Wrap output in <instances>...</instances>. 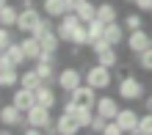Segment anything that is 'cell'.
Masks as SVG:
<instances>
[{
  "instance_id": "6da1fadb",
  "label": "cell",
  "mask_w": 152,
  "mask_h": 135,
  "mask_svg": "<svg viewBox=\"0 0 152 135\" xmlns=\"http://www.w3.org/2000/svg\"><path fill=\"white\" fill-rule=\"evenodd\" d=\"M83 83H88L91 88L97 91H105V88H111L113 83V69L111 66H102V64H94L83 72Z\"/></svg>"
},
{
  "instance_id": "7a4b0ae2",
  "label": "cell",
  "mask_w": 152,
  "mask_h": 135,
  "mask_svg": "<svg viewBox=\"0 0 152 135\" xmlns=\"http://www.w3.org/2000/svg\"><path fill=\"white\" fill-rule=\"evenodd\" d=\"M116 94H119V99H124V102H138V99H144L147 91H144V83H141L138 77L127 75V77H119Z\"/></svg>"
},
{
  "instance_id": "3957f363",
  "label": "cell",
  "mask_w": 152,
  "mask_h": 135,
  "mask_svg": "<svg viewBox=\"0 0 152 135\" xmlns=\"http://www.w3.org/2000/svg\"><path fill=\"white\" fill-rule=\"evenodd\" d=\"M44 132H53V135H77L80 132V124L72 113H66V110H61L58 116V121H53V127H47Z\"/></svg>"
},
{
  "instance_id": "277c9868",
  "label": "cell",
  "mask_w": 152,
  "mask_h": 135,
  "mask_svg": "<svg viewBox=\"0 0 152 135\" xmlns=\"http://www.w3.org/2000/svg\"><path fill=\"white\" fill-rule=\"evenodd\" d=\"M56 83H58V88H61L64 94H69V91H75V88L83 83V72L75 69V66H66V69H61V72H58Z\"/></svg>"
},
{
  "instance_id": "5b68a950",
  "label": "cell",
  "mask_w": 152,
  "mask_h": 135,
  "mask_svg": "<svg viewBox=\"0 0 152 135\" xmlns=\"http://www.w3.org/2000/svg\"><path fill=\"white\" fill-rule=\"evenodd\" d=\"M80 25H83V22H80V17L75 14V11H66L64 17H61V20H58V36H61V41H69V44H72V39H75V30L80 28Z\"/></svg>"
},
{
  "instance_id": "8992f818",
  "label": "cell",
  "mask_w": 152,
  "mask_h": 135,
  "mask_svg": "<svg viewBox=\"0 0 152 135\" xmlns=\"http://www.w3.org/2000/svg\"><path fill=\"white\" fill-rule=\"evenodd\" d=\"M149 47H152V33H147L144 28L127 33V50L133 55H141V52H147Z\"/></svg>"
},
{
  "instance_id": "52a82bcc",
  "label": "cell",
  "mask_w": 152,
  "mask_h": 135,
  "mask_svg": "<svg viewBox=\"0 0 152 135\" xmlns=\"http://www.w3.org/2000/svg\"><path fill=\"white\" fill-rule=\"evenodd\" d=\"M25 121L33 124V127H39V130H47L53 127V116H50V107H44V105H33L28 113H25Z\"/></svg>"
},
{
  "instance_id": "ba28073f",
  "label": "cell",
  "mask_w": 152,
  "mask_h": 135,
  "mask_svg": "<svg viewBox=\"0 0 152 135\" xmlns=\"http://www.w3.org/2000/svg\"><path fill=\"white\" fill-rule=\"evenodd\" d=\"M44 20V14H39L36 8H20V20H17V30L20 33H33V28Z\"/></svg>"
},
{
  "instance_id": "9c48e42d",
  "label": "cell",
  "mask_w": 152,
  "mask_h": 135,
  "mask_svg": "<svg viewBox=\"0 0 152 135\" xmlns=\"http://www.w3.org/2000/svg\"><path fill=\"white\" fill-rule=\"evenodd\" d=\"M0 124H6V127H22V124H28L25 121V113L17 107L14 102H8V105H3L0 107Z\"/></svg>"
},
{
  "instance_id": "30bf717a",
  "label": "cell",
  "mask_w": 152,
  "mask_h": 135,
  "mask_svg": "<svg viewBox=\"0 0 152 135\" xmlns=\"http://www.w3.org/2000/svg\"><path fill=\"white\" fill-rule=\"evenodd\" d=\"M11 102L20 107L22 113H28L33 105H36V91H31V88H25V86H17L14 88V97H11Z\"/></svg>"
},
{
  "instance_id": "8fae6325",
  "label": "cell",
  "mask_w": 152,
  "mask_h": 135,
  "mask_svg": "<svg viewBox=\"0 0 152 135\" xmlns=\"http://www.w3.org/2000/svg\"><path fill=\"white\" fill-rule=\"evenodd\" d=\"M138 119L141 116L133 110V107H119V113H116V121H119V127H122V132H130V135H136V130H138Z\"/></svg>"
},
{
  "instance_id": "7c38bea8",
  "label": "cell",
  "mask_w": 152,
  "mask_h": 135,
  "mask_svg": "<svg viewBox=\"0 0 152 135\" xmlns=\"http://www.w3.org/2000/svg\"><path fill=\"white\" fill-rule=\"evenodd\" d=\"M69 97H72L77 105H88V107H94V102H97V88H91L88 83H80L75 91H69Z\"/></svg>"
},
{
  "instance_id": "4fadbf2b",
  "label": "cell",
  "mask_w": 152,
  "mask_h": 135,
  "mask_svg": "<svg viewBox=\"0 0 152 135\" xmlns=\"http://www.w3.org/2000/svg\"><path fill=\"white\" fill-rule=\"evenodd\" d=\"M94 113H100L105 116V119H116V113H119V102L113 99V97H97V102H94Z\"/></svg>"
},
{
  "instance_id": "5bb4252c",
  "label": "cell",
  "mask_w": 152,
  "mask_h": 135,
  "mask_svg": "<svg viewBox=\"0 0 152 135\" xmlns=\"http://www.w3.org/2000/svg\"><path fill=\"white\" fill-rule=\"evenodd\" d=\"M105 39H108V44L119 47V44L127 39V33H124V25H122V22H108V25H105Z\"/></svg>"
},
{
  "instance_id": "9a60e30c",
  "label": "cell",
  "mask_w": 152,
  "mask_h": 135,
  "mask_svg": "<svg viewBox=\"0 0 152 135\" xmlns=\"http://www.w3.org/2000/svg\"><path fill=\"white\" fill-rule=\"evenodd\" d=\"M42 11L50 17V20H61L69 8H66V0H44L42 3Z\"/></svg>"
},
{
  "instance_id": "2e32d148",
  "label": "cell",
  "mask_w": 152,
  "mask_h": 135,
  "mask_svg": "<svg viewBox=\"0 0 152 135\" xmlns=\"http://www.w3.org/2000/svg\"><path fill=\"white\" fill-rule=\"evenodd\" d=\"M20 86V66H0V88Z\"/></svg>"
},
{
  "instance_id": "e0dca14e",
  "label": "cell",
  "mask_w": 152,
  "mask_h": 135,
  "mask_svg": "<svg viewBox=\"0 0 152 135\" xmlns=\"http://www.w3.org/2000/svg\"><path fill=\"white\" fill-rule=\"evenodd\" d=\"M20 44H22L25 58H28V61H39V55H42V44H39V39H36V36L25 33V39H22Z\"/></svg>"
},
{
  "instance_id": "ac0fdd59",
  "label": "cell",
  "mask_w": 152,
  "mask_h": 135,
  "mask_svg": "<svg viewBox=\"0 0 152 135\" xmlns=\"http://www.w3.org/2000/svg\"><path fill=\"white\" fill-rule=\"evenodd\" d=\"M20 86L31 88V91H36L39 86H44V80H42V75H39V72H36V66H31V69L20 72Z\"/></svg>"
},
{
  "instance_id": "d6986e66",
  "label": "cell",
  "mask_w": 152,
  "mask_h": 135,
  "mask_svg": "<svg viewBox=\"0 0 152 135\" xmlns=\"http://www.w3.org/2000/svg\"><path fill=\"white\" fill-rule=\"evenodd\" d=\"M17 20H20V6L6 3L3 8H0V25H6V28H17Z\"/></svg>"
},
{
  "instance_id": "ffe728a7",
  "label": "cell",
  "mask_w": 152,
  "mask_h": 135,
  "mask_svg": "<svg viewBox=\"0 0 152 135\" xmlns=\"http://www.w3.org/2000/svg\"><path fill=\"white\" fill-rule=\"evenodd\" d=\"M36 102L39 105H44V107H50V110H53V107H56V91H53V86L50 83H44V86H39L36 88Z\"/></svg>"
},
{
  "instance_id": "44dd1931",
  "label": "cell",
  "mask_w": 152,
  "mask_h": 135,
  "mask_svg": "<svg viewBox=\"0 0 152 135\" xmlns=\"http://www.w3.org/2000/svg\"><path fill=\"white\" fill-rule=\"evenodd\" d=\"M94 58H97V64H102V66H116L119 64V55H116V47L113 44H108V47H102L100 52H94Z\"/></svg>"
},
{
  "instance_id": "7402d4cb",
  "label": "cell",
  "mask_w": 152,
  "mask_h": 135,
  "mask_svg": "<svg viewBox=\"0 0 152 135\" xmlns=\"http://www.w3.org/2000/svg\"><path fill=\"white\" fill-rule=\"evenodd\" d=\"M36 72L42 75V80H44V83H56V77H58L56 61H36Z\"/></svg>"
},
{
  "instance_id": "603a6c76",
  "label": "cell",
  "mask_w": 152,
  "mask_h": 135,
  "mask_svg": "<svg viewBox=\"0 0 152 135\" xmlns=\"http://www.w3.org/2000/svg\"><path fill=\"white\" fill-rule=\"evenodd\" d=\"M6 55H8V61H11L14 66H22L25 61H28V58H25V50H22V44H20V41H11V44H8V47H6Z\"/></svg>"
},
{
  "instance_id": "cb8c5ba5",
  "label": "cell",
  "mask_w": 152,
  "mask_h": 135,
  "mask_svg": "<svg viewBox=\"0 0 152 135\" xmlns=\"http://www.w3.org/2000/svg\"><path fill=\"white\" fill-rule=\"evenodd\" d=\"M72 116L77 119L80 130H83V127H88V124H91V119H94V107H88V105H77Z\"/></svg>"
},
{
  "instance_id": "d4e9b609",
  "label": "cell",
  "mask_w": 152,
  "mask_h": 135,
  "mask_svg": "<svg viewBox=\"0 0 152 135\" xmlns=\"http://www.w3.org/2000/svg\"><path fill=\"white\" fill-rule=\"evenodd\" d=\"M97 17L108 25V22H116V6L113 3H100L97 6Z\"/></svg>"
},
{
  "instance_id": "484cf974",
  "label": "cell",
  "mask_w": 152,
  "mask_h": 135,
  "mask_svg": "<svg viewBox=\"0 0 152 135\" xmlns=\"http://www.w3.org/2000/svg\"><path fill=\"white\" fill-rule=\"evenodd\" d=\"M86 30H88V36H91V41L102 39V36H105V22L100 20V17H94L91 22H86Z\"/></svg>"
},
{
  "instance_id": "4316f807",
  "label": "cell",
  "mask_w": 152,
  "mask_h": 135,
  "mask_svg": "<svg viewBox=\"0 0 152 135\" xmlns=\"http://www.w3.org/2000/svg\"><path fill=\"white\" fill-rule=\"evenodd\" d=\"M75 14L80 17V22H91V20H94V17H97V6L91 3V0H86V3H83V6H80V8H77V11H75Z\"/></svg>"
},
{
  "instance_id": "83f0119b",
  "label": "cell",
  "mask_w": 152,
  "mask_h": 135,
  "mask_svg": "<svg viewBox=\"0 0 152 135\" xmlns=\"http://www.w3.org/2000/svg\"><path fill=\"white\" fill-rule=\"evenodd\" d=\"M138 28H144V17H141V11L138 14H127L124 17V30H138Z\"/></svg>"
},
{
  "instance_id": "f1b7e54d",
  "label": "cell",
  "mask_w": 152,
  "mask_h": 135,
  "mask_svg": "<svg viewBox=\"0 0 152 135\" xmlns=\"http://www.w3.org/2000/svg\"><path fill=\"white\" fill-rule=\"evenodd\" d=\"M136 135H152V110H147V113L138 119V130H136Z\"/></svg>"
},
{
  "instance_id": "f546056e",
  "label": "cell",
  "mask_w": 152,
  "mask_h": 135,
  "mask_svg": "<svg viewBox=\"0 0 152 135\" xmlns=\"http://www.w3.org/2000/svg\"><path fill=\"white\" fill-rule=\"evenodd\" d=\"M11 41H14V33H11V28L0 25V50H6V47H8Z\"/></svg>"
},
{
  "instance_id": "4dcf8cb0",
  "label": "cell",
  "mask_w": 152,
  "mask_h": 135,
  "mask_svg": "<svg viewBox=\"0 0 152 135\" xmlns=\"http://www.w3.org/2000/svg\"><path fill=\"white\" fill-rule=\"evenodd\" d=\"M138 66L144 69V72H152V47H149L147 52H141V55H138Z\"/></svg>"
},
{
  "instance_id": "1f68e13d",
  "label": "cell",
  "mask_w": 152,
  "mask_h": 135,
  "mask_svg": "<svg viewBox=\"0 0 152 135\" xmlns=\"http://www.w3.org/2000/svg\"><path fill=\"white\" fill-rule=\"evenodd\" d=\"M105 116H100V113H94V119H91V124H88V130L91 132H102V127H105Z\"/></svg>"
},
{
  "instance_id": "d6a6232c",
  "label": "cell",
  "mask_w": 152,
  "mask_h": 135,
  "mask_svg": "<svg viewBox=\"0 0 152 135\" xmlns=\"http://www.w3.org/2000/svg\"><path fill=\"white\" fill-rule=\"evenodd\" d=\"M133 6H136L138 11H147V14L152 11V0H136V3H133Z\"/></svg>"
},
{
  "instance_id": "836d02e7",
  "label": "cell",
  "mask_w": 152,
  "mask_h": 135,
  "mask_svg": "<svg viewBox=\"0 0 152 135\" xmlns=\"http://www.w3.org/2000/svg\"><path fill=\"white\" fill-rule=\"evenodd\" d=\"M83 3H86V0H66V8H69V11H77Z\"/></svg>"
},
{
  "instance_id": "e575fe53",
  "label": "cell",
  "mask_w": 152,
  "mask_h": 135,
  "mask_svg": "<svg viewBox=\"0 0 152 135\" xmlns=\"http://www.w3.org/2000/svg\"><path fill=\"white\" fill-rule=\"evenodd\" d=\"M33 6V0H20V8H31Z\"/></svg>"
},
{
  "instance_id": "d590c367",
  "label": "cell",
  "mask_w": 152,
  "mask_h": 135,
  "mask_svg": "<svg viewBox=\"0 0 152 135\" xmlns=\"http://www.w3.org/2000/svg\"><path fill=\"white\" fill-rule=\"evenodd\" d=\"M144 105H147V110H152V94L147 97V102H144Z\"/></svg>"
},
{
  "instance_id": "8d00e7d4",
  "label": "cell",
  "mask_w": 152,
  "mask_h": 135,
  "mask_svg": "<svg viewBox=\"0 0 152 135\" xmlns=\"http://www.w3.org/2000/svg\"><path fill=\"white\" fill-rule=\"evenodd\" d=\"M6 3H8V0H0V8H3V6H6Z\"/></svg>"
},
{
  "instance_id": "74e56055",
  "label": "cell",
  "mask_w": 152,
  "mask_h": 135,
  "mask_svg": "<svg viewBox=\"0 0 152 135\" xmlns=\"http://www.w3.org/2000/svg\"><path fill=\"white\" fill-rule=\"evenodd\" d=\"M124 3H136V0H124Z\"/></svg>"
},
{
  "instance_id": "f35d334b",
  "label": "cell",
  "mask_w": 152,
  "mask_h": 135,
  "mask_svg": "<svg viewBox=\"0 0 152 135\" xmlns=\"http://www.w3.org/2000/svg\"><path fill=\"white\" fill-rule=\"evenodd\" d=\"M149 14H152V11H149Z\"/></svg>"
}]
</instances>
